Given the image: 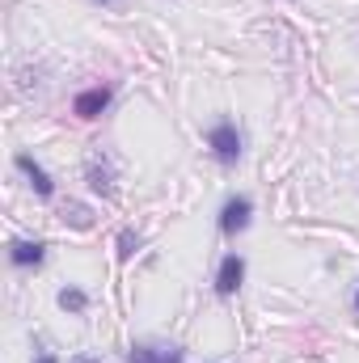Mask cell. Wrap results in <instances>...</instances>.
Here are the masks:
<instances>
[{"mask_svg": "<svg viewBox=\"0 0 359 363\" xmlns=\"http://www.w3.org/2000/svg\"><path fill=\"white\" fill-rule=\"evenodd\" d=\"M207 148H211L220 169H237V161L245 152V135H241V127L233 118H220V123L207 127Z\"/></svg>", "mask_w": 359, "mask_h": 363, "instance_id": "1", "label": "cell"}, {"mask_svg": "<svg viewBox=\"0 0 359 363\" xmlns=\"http://www.w3.org/2000/svg\"><path fill=\"white\" fill-rule=\"evenodd\" d=\"M254 224V199L250 194H228L220 207V233L224 237H241Z\"/></svg>", "mask_w": 359, "mask_h": 363, "instance_id": "2", "label": "cell"}, {"mask_svg": "<svg viewBox=\"0 0 359 363\" xmlns=\"http://www.w3.org/2000/svg\"><path fill=\"white\" fill-rule=\"evenodd\" d=\"M127 363H186V351H182L178 342L148 338V342H136L127 351Z\"/></svg>", "mask_w": 359, "mask_h": 363, "instance_id": "3", "label": "cell"}, {"mask_svg": "<svg viewBox=\"0 0 359 363\" xmlns=\"http://www.w3.org/2000/svg\"><path fill=\"white\" fill-rule=\"evenodd\" d=\"M241 283H245V258L241 254H224L220 258V271H216V296L228 300V296L241 291Z\"/></svg>", "mask_w": 359, "mask_h": 363, "instance_id": "4", "label": "cell"}, {"mask_svg": "<svg viewBox=\"0 0 359 363\" xmlns=\"http://www.w3.org/2000/svg\"><path fill=\"white\" fill-rule=\"evenodd\" d=\"M110 97H114V85H89V89H81L72 97V114L77 118H97L110 106Z\"/></svg>", "mask_w": 359, "mask_h": 363, "instance_id": "5", "label": "cell"}, {"mask_svg": "<svg viewBox=\"0 0 359 363\" xmlns=\"http://www.w3.org/2000/svg\"><path fill=\"white\" fill-rule=\"evenodd\" d=\"M13 165L26 174V182L34 186V194H38V199H51V194H55V182H51V174H47V169H43L30 152H17V157H13Z\"/></svg>", "mask_w": 359, "mask_h": 363, "instance_id": "6", "label": "cell"}, {"mask_svg": "<svg viewBox=\"0 0 359 363\" xmlns=\"http://www.w3.org/2000/svg\"><path fill=\"white\" fill-rule=\"evenodd\" d=\"M9 262H13L17 271H38V267L47 262V245H43V241H13V245H9Z\"/></svg>", "mask_w": 359, "mask_h": 363, "instance_id": "7", "label": "cell"}, {"mask_svg": "<svg viewBox=\"0 0 359 363\" xmlns=\"http://www.w3.org/2000/svg\"><path fill=\"white\" fill-rule=\"evenodd\" d=\"M85 178H89V190L93 194H101V199H110L114 194V165H110V157H89V165H85Z\"/></svg>", "mask_w": 359, "mask_h": 363, "instance_id": "8", "label": "cell"}, {"mask_svg": "<svg viewBox=\"0 0 359 363\" xmlns=\"http://www.w3.org/2000/svg\"><path fill=\"white\" fill-rule=\"evenodd\" d=\"M55 304H60L64 313H72V317H81V313L89 308V291H85V287H60V296H55Z\"/></svg>", "mask_w": 359, "mask_h": 363, "instance_id": "9", "label": "cell"}, {"mask_svg": "<svg viewBox=\"0 0 359 363\" xmlns=\"http://www.w3.org/2000/svg\"><path fill=\"white\" fill-rule=\"evenodd\" d=\"M136 250H140V233H136V228H123V233H118V262H131Z\"/></svg>", "mask_w": 359, "mask_h": 363, "instance_id": "10", "label": "cell"}, {"mask_svg": "<svg viewBox=\"0 0 359 363\" xmlns=\"http://www.w3.org/2000/svg\"><path fill=\"white\" fill-rule=\"evenodd\" d=\"M34 363H60V355L55 351H43V355H34Z\"/></svg>", "mask_w": 359, "mask_h": 363, "instance_id": "11", "label": "cell"}, {"mask_svg": "<svg viewBox=\"0 0 359 363\" xmlns=\"http://www.w3.org/2000/svg\"><path fill=\"white\" fill-rule=\"evenodd\" d=\"M72 363H97V359H93V355H77Z\"/></svg>", "mask_w": 359, "mask_h": 363, "instance_id": "12", "label": "cell"}, {"mask_svg": "<svg viewBox=\"0 0 359 363\" xmlns=\"http://www.w3.org/2000/svg\"><path fill=\"white\" fill-rule=\"evenodd\" d=\"M355 313H359V283H355Z\"/></svg>", "mask_w": 359, "mask_h": 363, "instance_id": "13", "label": "cell"}]
</instances>
